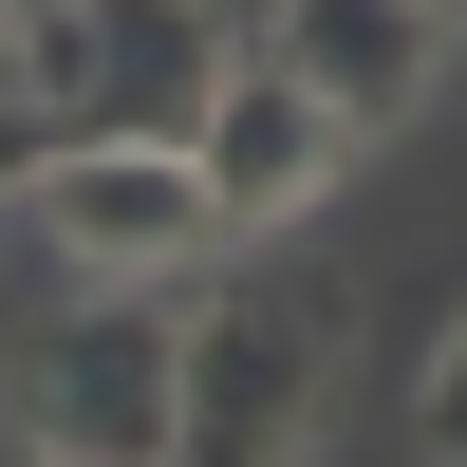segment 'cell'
I'll use <instances>...</instances> for the list:
<instances>
[{"label": "cell", "mask_w": 467, "mask_h": 467, "mask_svg": "<svg viewBox=\"0 0 467 467\" xmlns=\"http://www.w3.org/2000/svg\"><path fill=\"white\" fill-rule=\"evenodd\" d=\"M224 57H244V37H224L206 0H37L19 19V75L57 94V131H150V150L206 131Z\"/></svg>", "instance_id": "6da1fadb"}, {"label": "cell", "mask_w": 467, "mask_h": 467, "mask_svg": "<svg viewBox=\"0 0 467 467\" xmlns=\"http://www.w3.org/2000/svg\"><path fill=\"white\" fill-rule=\"evenodd\" d=\"M169 393H187V318L169 281H94V318L37 356L19 393V449L37 467H169Z\"/></svg>", "instance_id": "7a4b0ae2"}, {"label": "cell", "mask_w": 467, "mask_h": 467, "mask_svg": "<svg viewBox=\"0 0 467 467\" xmlns=\"http://www.w3.org/2000/svg\"><path fill=\"white\" fill-rule=\"evenodd\" d=\"M318 299H187V393H169V467H299L318 431Z\"/></svg>", "instance_id": "3957f363"}, {"label": "cell", "mask_w": 467, "mask_h": 467, "mask_svg": "<svg viewBox=\"0 0 467 467\" xmlns=\"http://www.w3.org/2000/svg\"><path fill=\"white\" fill-rule=\"evenodd\" d=\"M37 244H57L75 281H206V244H244V224H224V187L187 169V150L75 131L57 169H37Z\"/></svg>", "instance_id": "277c9868"}, {"label": "cell", "mask_w": 467, "mask_h": 467, "mask_svg": "<svg viewBox=\"0 0 467 467\" xmlns=\"http://www.w3.org/2000/svg\"><path fill=\"white\" fill-rule=\"evenodd\" d=\"M337 150H356V131H337V112L244 37V57H224V94H206V131H187V169L224 187V224H299V206L337 187Z\"/></svg>", "instance_id": "5b68a950"}, {"label": "cell", "mask_w": 467, "mask_h": 467, "mask_svg": "<svg viewBox=\"0 0 467 467\" xmlns=\"http://www.w3.org/2000/svg\"><path fill=\"white\" fill-rule=\"evenodd\" d=\"M262 57H281L337 131H393V112L449 75V0H281V19H262Z\"/></svg>", "instance_id": "8992f818"}, {"label": "cell", "mask_w": 467, "mask_h": 467, "mask_svg": "<svg viewBox=\"0 0 467 467\" xmlns=\"http://www.w3.org/2000/svg\"><path fill=\"white\" fill-rule=\"evenodd\" d=\"M57 94H37V75H0V206H37V169H57Z\"/></svg>", "instance_id": "52a82bcc"}, {"label": "cell", "mask_w": 467, "mask_h": 467, "mask_svg": "<svg viewBox=\"0 0 467 467\" xmlns=\"http://www.w3.org/2000/svg\"><path fill=\"white\" fill-rule=\"evenodd\" d=\"M411 449L467 467V318H449V356H431V393H411Z\"/></svg>", "instance_id": "ba28073f"}, {"label": "cell", "mask_w": 467, "mask_h": 467, "mask_svg": "<svg viewBox=\"0 0 467 467\" xmlns=\"http://www.w3.org/2000/svg\"><path fill=\"white\" fill-rule=\"evenodd\" d=\"M206 19H224V37H262V19H281V0H206Z\"/></svg>", "instance_id": "9c48e42d"}, {"label": "cell", "mask_w": 467, "mask_h": 467, "mask_svg": "<svg viewBox=\"0 0 467 467\" xmlns=\"http://www.w3.org/2000/svg\"><path fill=\"white\" fill-rule=\"evenodd\" d=\"M0 75H19V0H0Z\"/></svg>", "instance_id": "30bf717a"}, {"label": "cell", "mask_w": 467, "mask_h": 467, "mask_svg": "<svg viewBox=\"0 0 467 467\" xmlns=\"http://www.w3.org/2000/svg\"><path fill=\"white\" fill-rule=\"evenodd\" d=\"M0 467H37V449H0Z\"/></svg>", "instance_id": "8fae6325"}, {"label": "cell", "mask_w": 467, "mask_h": 467, "mask_svg": "<svg viewBox=\"0 0 467 467\" xmlns=\"http://www.w3.org/2000/svg\"><path fill=\"white\" fill-rule=\"evenodd\" d=\"M449 19H467V0H449Z\"/></svg>", "instance_id": "7c38bea8"}, {"label": "cell", "mask_w": 467, "mask_h": 467, "mask_svg": "<svg viewBox=\"0 0 467 467\" xmlns=\"http://www.w3.org/2000/svg\"><path fill=\"white\" fill-rule=\"evenodd\" d=\"M19 19H37V0H19Z\"/></svg>", "instance_id": "4fadbf2b"}]
</instances>
